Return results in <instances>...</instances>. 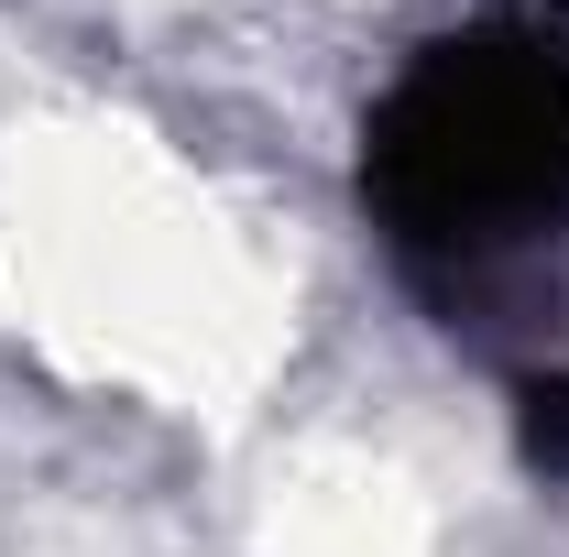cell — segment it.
Here are the masks:
<instances>
[{"label": "cell", "instance_id": "6da1fadb", "mask_svg": "<svg viewBox=\"0 0 569 557\" xmlns=\"http://www.w3.org/2000/svg\"><path fill=\"white\" fill-rule=\"evenodd\" d=\"M361 209L383 252L460 317L537 284L569 241V22L493 11L406 55L361 121Z\"/></svg>", "mask_w": 569, "mask_h": 557}, {"label": "cell", "instance_id": "7a4b0ae2", "mask_svg": "<svg viewBox=\"0 0 569 557\" xmlns=\"http://www.w3.org/2000/svg\"><path fill=\"white\" fill-rule=\"evenodd\" d=\"M515 448H526V470L569 482V361L526 372V394H515Z\"/></svg>", "mask_w": 569, "mask_h": 557}]
</instances>
